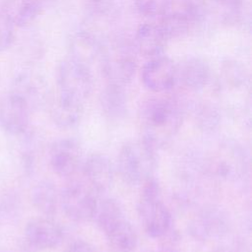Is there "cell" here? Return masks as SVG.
Returning <instances> with one entry per match:
<instances>
[{"label":"cell","mask_w":252,"mask_h":252,"mask_svg":"<svg viewBox=\"0 0 252 252\" xmlns=\"http://www.w3.org/2000/svg\"><path fill=\"white\" fill-rule=\"evenodd\" d=\"M184 106L174 96L158 94L145 99L138 112L142 140L156 151L171 144L184 120Z\"/></svg>","instance_id":"1"},{"label":"cell","mask_w":252,"mask_h":252,"mask_svg":"<svg viewBox=\"0 0 252 252\" xmlns=\"http://www.w3.org/2000/svg\"><path fill=\"white\" fill-rule=\"evenodd\" d=\"M93 220L115 252H134L137 248V232L115 199L98 200Z\"/></svg>","instance_id":"2"},{"label":"cell","mask_w":252,"mask_h":252,"mask_svg":"<svg viewBox=\"0 0 252 252\" xmlns=\"http://www.w3.org/2000/svg\"><path fill=\"white\" fill-rule=\"evenodd\" d=\"M157 151L144 140L125 143L118 154L117 169L122 180L130 185H142L155 177Z\"/></svg>","instance_id":"3"},{"label":"cell","mask_w":252,"mask_h":252,"mask_svg":"<svg viewBox=\"0 0 252 252\" xmlns=\"http://www.w3.org/2000/svg\"><path fill=\"white\" fill-rule=\"evenodd\" d=\"M138 214L146 233L152 238H162L172 228V216L162 200L161 189L155 177L142 184Z\"/></svg>","instance_id":"4"},{"label":"cell","mask_w":252,"mask_h":252,"mask_svg":"<svg viewBox=\"0 0 252 252\" xmlns=\"http://www.w3.org/2000/svg\"><path fill=\"white\" fill-rule=\"evenodd\" d=\"M133 41L125 37H115L104 44L100 70L107 83L126 87L135 77L138 61Z\"/></svg>","instance_id":"5"},{"label":"cell","mask_w":252,"mask_h":252,"mask_svg":"<svg viewBox=\"0 0 252 252\" xmlns=\"http://www.w3.org/2000/svg\"><path fill=\"white\" fill-rule=\"evenodd\" d=\"M56 84L58 96L85 104L94 88L92 69L68 57L57 66Z\"/></svg>","instance_id":"6"},{"label":"cell","mask_w":252,"mask_h":252,"mask_svg":"<svg viewBox=\"0 0 252 252\" xmlns=\"http://www.w3.org/2000/svg\"><path fill=\"white\" fill-rule=\"evenodd\" d=\"M97 195L85 182H71L60 192V207L70 220L78 222L89 221L94 219Z\"/></svg>","instance_id":"7"},{"label":"cell","mask_w":252,"mask_h":252,"mask_svg":"<svg viewBox=\"0 0 252 252\" xmlns=\"http://www.w3.org/2000/svg\"><path fill=\"white\" fill-rule=\"evenodd\" d=\"M247 168V158L244 150L240 145L232 142L221 145L208 166V170L214 176L228 181L241 179Z\"/></svg>","instance_id":"8"},{"label":"cell","mask_w":252,"mask_h":252,"mask_svg":"<svg viewBox=\"0 0 252 252\" xmlns=\"http://www.w3.org/2000/svg\"><path fill=\"white\" fill-rule=\"evenodd\" d=\"M48 158L54 173L61 177H71L82 168L83 149L76 139H58L51 144Z\"/></svg>","instance_id":"9"},{"label":"cell","mask_w":252,"mask_h":252,"mask_svg":"<svg viewBox=\"0 0 252 252\" xmlns=\"http://www.w3.org/2000/svg\"><path fill=\"white\" fill-rule=\"evenodd\" d=\"M141 80L152 93L165 94L177 84L176 64L164 54L148 59L141 70Z\"/></svg>","instance_id":"10"},{"label":"cell","mask_w":252,"mask_h":252,"mask_svg":"<svg viewBox=\"0 0 252 252\" xmlns=\"http://www.w3.org/2000/svg\"><path fill=\"white\" fill-rule=\"evenodd\" d=\"M20 95L31 107L32 111L42 106L48 98L47 83L37 71L25 67L16 72L11 91Z\"/></svg>","instance_id":"11"},{"label":"cell","mask_w":252,"mask_h":252,"mask_svg":"<svg viewBox=\"0 0 252 252\" xmlns=\"http://www.w3.org/2000/svg\"><path fill=\"white\" fill-rule=\"evenodd\" d=\"M32 109L18 94L10 92L0 101V127L13 136L27 133Z\"/></svg>","instance_id":"12"},{"label":"cell","mask_w":252,"mask_h":252,"mask_svg":"<svg viewBox=\"0 0 252 252\" xmlns=\"http://www.w3.org/2000/svg\"><path fill=\"white\" fill-rule=\"evenodd\" d=\"M28 244L37 250H49L59 246L64 232L58 222L51 217L41 216L30 220L24 230Z\"/></svg>","instance_id":"13"},{"label":"cell","mask_w":252,"mask_h":252,"mask_svg":"<svg viewBox=\"0 0 252 252\" xmlns=\"http://www.w3.org/2000/svg\"><path fill=\"white\" fill-rule=\"evenodd\" d=\"M104 43L91 31L81 29L68 38L69 58L92 69L94 62L100 64Z\"/></svg>","instance_id":"14"},{"label":"cell","mask_w":252,"mask_h":252,"mask_svg":"<svg viewBox=\"0 0 252 252\" xmlns=\"http://www.w3.org/2000/svg\"><path fill=\"white\" fill-rule=\"evenodd\" d=\"M81 170L85 177V183L96 194L106 192L113 184L114 165L105 155H91L84 160Z\"/></svg>","instance_id":"15"},{"label":"cell","mask_w":252,"mask_h":252,"mask_svg":"<svg viewBox=\"0 0 252 252\" xmlns=\"http://www.w3.org/2000/svg\"><path fill=\"white\" fill-rule=\"evenodd\" d=\"M177 67V83L190 92H201L211 82L212 71L209 63L200 56H188Z\"/></svg>","instance_id":"16"},{"label":"cell","mask_w":252,"mask_h":252,"mask_svg":"<svg viewBox=\"0 0 252 252\" xmlns=\"http://www.w3.org/2000/svg\"><path fill=\"white\" fill-rule=\"evenodd\" d=\"M133 43L138 54L151 59L163 55L168 41L158 24L143 23L136 30Z\"/></svg>","instance_id":"17"},{"label":"cell","mask_w":252,"mask_h":252,"mask_svg":"<svg viewBox=\"0 0 252 252\" xmlns=\"http://www.w3.org/2000/svg\"><path fill=\"white\" fill-rule=\"evenodd\" d=\"M191 224L205 240L221 237L229 230L228 217L222 210L215 206L202 209Z\"/></svg>","instance_id":"18"},{"label":"cell","mask_w":252,"mask_h":252,"mask_svg":"<svg viewBox=\"0 0 252 252\" xmlns=\"http://www.w3.org/2000/svg\"><path fill=\"white\" fill-rule=\"evenodd\" d=\"M158 26L167 41L182 39L194 30L189 17L183 9L182 2L178 7L175 0L170 8L158 18Z\"/></svg>","instance_id":"19"},{"label":"cell","mask_w":252,"mask_h":252,"mask_svg":"<svg viewBox=\"0 0 252 252\" xmlns=\"http://www.w3.org/2000/svg\"><path fill=\"white\" fill-rule=\"evenodd\" d=\"M220 94L240 93L249 91V73L242 63L228 59L222 62L218 82Z\"/></svg>","instance_id":"20"},{"label":"cell","mask_w":252,"mask_h":252,"mask_svg":"<svg viewBox=\"0 0 252 252\" xmlns=\"http://www.w3.org/2000/svg\"><path fill=\"white\" fill-rule=\"evenodd\" d=\"M162 239L159 252H201L206 242L191 223L183 229L171 228Z\"/></svg>","instance_id":"21"},{"label":"cell","mask_w":252,"mask_h":252,"mask_svg":"<svg viewBox=\"0 0 252 252\" xmlns=\"http://www.w3.org/2000/svg\"><path fill=\"white\" fill-rule=\"evenodd\" d=\"M99 104L104 116L121 120L129 111V100L124 86L107 83L99 94Z\"/></svg>","instance_id":"22"},{"label":"cell","mask_w":252,"mask_h":252,"mask_svg":"<svg viewBox=\"0 0 252 252\" xmlns=\"http://www.w3.org/2000/svg\"><path fill=\"white\" fill-rule=\"evenodd\" d=\"M33 207L45 217H52L60 207V192L49 180H41L34 185L31 194Z\"/></svg>","instance_id":"23"},{"label":"cell","mask_w":252,"mask_h":252,"mask_svg":"<svg viewBox=\"0 0 252 252\" xmlns=\"http://www.w3.org/2000/svg\"><path fill=\"white\" fill-rule=\"evenodd\" d=\"M84 113V104L56 96L51 103L50 116L54 124L62 129H70L79 124Z\"/></svg>","instance_id":"24"},{"label":"cell","mask_w":252,"mask_h":252,"mask_svg":"<svg viewBox=\"0 0 252 252\" xmlns=\"http://www.w3.org/2000/svg\"><path fill=\"white\" fill-rule=\"evenodd\" d=\"M12 19L16 28L27 29L43 14L44 9L32 0L9 1L2 8Z\"/></svg>","instance_id":"25"},{"label":"cell","mask_w":252,"mask_h":252,"mask_svg":"<svg viewBox=\"0 0 252 252\" xmlns=\"http://www.w3.org/2000/svg\"><path fill=\"white\" fill-rule=\"evenodd\" d=\"M182 6L194 29L205 26L219 11L216 0H182Z\"/></svg>","instance_id":"26"},{"label":"cell","mask_w":252,"mask_h":252,"mask_svg":"<svg viewBox=\"0 0 252 252\" xmlns=\"http://www.w3.org/2000/svg\"><path fill=\"white\" fill-rule=\"evenodd\" d=\"M220 120V113L214 104L205 102L196 106V121L202 130L214 131L219 127Z\"/></svg>","instance_id":"27"},{"label":"cell","mask_w":252,"mask_h":252,"mask_svg":"<svg viewBox=\"0 0 252 252\" xmlns=\"http://www.w3.org/2000/svg\"><path fill=\"white\" fill-rule=\"evenodd\" d=\"M225 24H240L245 15V0H216Z\"/></svg>","instance_id":"28"},{"label":"cell","mask_w":252,"mask_h":252,"mask_svg":"<svg viewBox=\"0 0 252 252\" xmlns=\"http://www.w3.org/2000/svg\"><path fill=\"white\" fill-rule=\"evenodd\" d=\"M174 0H135V5L140 15L149 19H158L170 8Z\"/></svg>","instance_id":"29"},{"label":"cell","mask_w":252,"mask_h":252,"mask_svg":"<svg viewBox=\"0 0 252 252\" xmlns=\"http://www.w3.org/2000/svg\"><path fill=\"white\" fill-rule=\"evenodd\" d=\"M16 36V26L11 17L0 9V53L11 47Z\"/></svg>","instance_id":"30"},{"label":"cell","mask_w":252,"mask_h":252,"mask_svg":"<svg viewBox=\"0 0 252 252\" xmlns=\"http://www.w3.org/2000/svg\"><path fill=\"white\" fill-rule=\"evenodd\" d=\"M112 3V0H82L84 9L94 17L106 15L110 11Z\"/></svg>","instance_id":"31"},{"label":"cell","mask_w":252,"mask_h":252,"mask_svg":"<svg viewBox=\"0 0 252 252\" xmlns=\"http://www.w3.org/2000/svg\"><path fill=\"white\" fill-rule=\"evenodd\" d=\"M65 252H98L97 249L88 241L78 239L68 245Z\"/></svg>","instance_id":"32"},{"label":"cell","mask_w":252,"mask_h":252,"mask_svg":"<svg viewBox=\"0 0 252 252\" xmlns=\"http://www.w3.org/2000/svg\"><path fill=\"white\" fill-rule=\"evenodd\" d=\"M35 3H37L38 5H40L44 10L50 6H52L57 0H32Z\"/></svg>","instance_id":"33"},{"label":"cell","mask_w":252,"mask_h":252,"mask_svg":"<svg viewBox=\"0 0 252 252\" xmlns=\"http://www.w3.org/2000/svg\"><path fill=\"white\" fill-rule=\"evenodd\" d=\"M213 252H236V251L227 246H220L215 250H213Z\"/></svg>","instance_id":"34"},{"label":"cell","mask_w":252,"mask_h":252,"mask_svg":"<svg viewBox=\"0 0 252 252\" xmlns=\"http://www.w3.org/2000/svg\"><path fill=\"white\" fill-rule=\"evenodd\" d=\"M0 252H8V251H2V250H0Z\"/></svg>","instance_id":"35"}]
</instances>
